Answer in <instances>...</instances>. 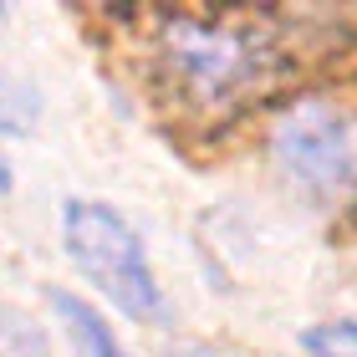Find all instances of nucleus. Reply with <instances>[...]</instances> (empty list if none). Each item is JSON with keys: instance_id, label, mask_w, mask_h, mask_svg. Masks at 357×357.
<instances>
[{"instance_id": "nucleus-1", "label": "nucleus", "mask_w": 357, "mask_h": 357, "mask_svg": "<svg viewBox=\"0 0 357 357\" xmlns=\"http://www.w3.org/2000/svg\"><path fill=\"white\" fill-rule=\"evenodd\" d=\"M61 245L72 266L133 321H164L169 301L149 266L138 230L102 199H67L61 204Z\"/></svg>"}, {"instance_id": "nucleus-2", "label": "nucleus", "mask_w": 357, "mask_h": 357, "mask_svg": "<svg viewBox=\"0 0 357 357\" xmlns=\"http://www.w3.org/2000/svg\"><path fill=\"white\" fill-rule=\"evenodd\" d=\"M164 67L204 107H230L275 72V52L261 31L240 21H169Z\"/></svg>"}, {"instance_id": "nucleus-3", "label": "nucleus", "mask_w": 357, "mask_h": 357, "mask_svg": "<svg viewBox=\"0 0 357 357\" xmlns=\"http://www.w3.org/2000/svg\"><path fill=\"white\" fill-rule=\"evenodd\" d=\"M271 153L306 194L337 199L357 184V107L337 97H301L275 118Z\"/></svg>"}, {"instance_id": "nucleus-4", "label": "nucleus", "mask_w": 357, "mask_h": 357, "mask_svg": "<svg viewBox=\"0 0 357 357\" xmlns=\"http://www.w3.org/2000/svg\"><path fill=\"white\" fill-rule=\"evenodd\" d=\"M52 306H56V317H61V327H67L72 357H128V352L118 347V337H112V327L92 312L82 296H72V291H56Z\"/></svg>"}, {"instance_id": "nucleus-5", "label": "nucleus", "mask_w": 357, "mask_h": 357, "mask_svg": "<svg viewBox=\"0 0 357 357\" xmlns=\"http://www.w3.org/2000/svg\"><path fill=\"white\" fill-rule=\"evenodd\" d=\"M41 118V92L21 77L0 72V133H31Z\"/></svg>"}, {"instance_id": "nucleus-6", "label": "nucleus", "mask_w": 357, "mask_h": 357, "mask_svg": "<svg viewBox=\"0 0 357 357\" xmlns=\"http://www.w3.org/2000/svg\"><path fill=\"white\" fill-rule=\"evenodd\" d=\"M301 347L312 357H357V321H327L301 337Z\"/></svg>"}, {"instance_id": "nucleus-7", "label": "nucleus", "mask_w": 357, "mask_h": 357, "mask_svg": "<svg viewBox=\"0 0 357 357\" xmlns=\"http://www.w3.org/2000/svg\"><path fill=\"white\" fill-rule=\"evenodd\" d=\"M164 357H235V352H225V347H209V342H174Z\"/></svg>"}, {"instance_id": "nucleus-8", "label": "nucleus", "mask_w": 357, "mask_h": 357, "mask_svg": "<svg viewBox=\"0 0 357 357\" xmlns=\"http://www.w3.org/2000/svg\"><path fill=\"white\" fill-rule=\"evenodd\" d=\"M10 189H15V174H10L6 158H0V194H10Z\"/></svg>"}]
</instances>
